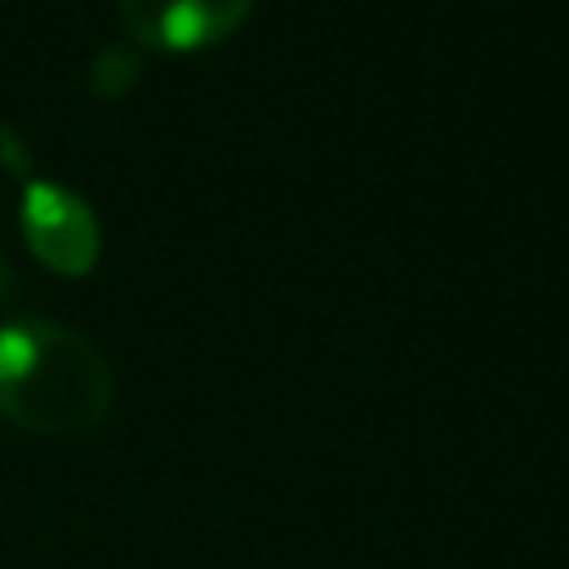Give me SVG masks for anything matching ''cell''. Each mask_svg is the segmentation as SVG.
Masks as SVG:
<instances>
[{"label": "cell", "mask_w": 569, "mask_h": 569, "mask_svg": "<svg viewBox=\"0 0 569 569\" xmlns=\"http://www.w3.org/2000/svg\"><path fill=\"white\" fill-rule=\"evenodd\" d=\"M116 400L107 356L71 325L18 316L0 325V418L27 436L93 431Z\"/></svg>", "instance_id": "cell-1"}, {"label": "cell", "mask_w": 569, "mask_h": 569, "mask_svg": "<svg viewBox=\"0 0 569 569\" xmlns=\"http://www.w3.org/2000/svg\"><path fill=\"white\" fill-rule=\"evenodd\" d=\"M120 27L133 49L196 53L244 27L253 0H116Z\"/></svg>", "instance_id": "cell-3"}, {"label": "cell", "mask_w": 569, "mask_h": 569, "mask_svg": "<svg viewBox=\"0 0 569 569\" xmlns=\"http://www.w3.org/2000/svg\"><path fill=\"white\" fill-rule=\"evenodd\" d=\"M13 284H18V280H13V267H9V258L0 253V298H9V293H13Z\"/></svg>", "instance_id": "cell-4"}, {"label": "cell", "mask_w": 569, "mask_h": 569, "mask_svg": "<svg viewBox=\"0 0 569 569\" xmlns=\"http://www.w3.org/2000/svg\"><path fill=\"white\" fill-rule=\"evenodd\" d=\"M18 227L31 258L58 276H89L98 262V213L71 187L31 178L18 200Z\"/></svg>", "instance_id": "cell-2"}]
</instances>
